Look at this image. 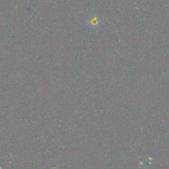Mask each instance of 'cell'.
Returning a JSON list of instances; mask_svg holds the SVG:
<instances>
[{
    "mask_svg": "<svg viewBox=\"0 0 169 169\" xmlns=\"http://www.w3.org/2000/svg\"><path fill=\"white\" fill-rule=\"evenodd\" d=\"M86 22L89 26H90L91 28H93V29L98 28L100 25V23H101L99 17H98L96 15H93V16H91L90 18H89L86 20Z\"/></svg>",
    "mask_w": 169,
    "mask_h": 169,
    "instance_id": "cell-1",
    "label": "cell"
}]
</instances>
